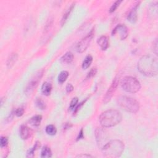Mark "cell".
<instances>
[{
  "label": "cell",
  "mask_w": 158,
  "mask_h": 158,
  "mask_svg": "<svg viewBox=\"0 0 158 158\" xmlns=\"http://www.w3.org/2000/svg\"><path fill=\"white\" fill-rule=\"evenodd\" d=\"M138 70L146 77L156 76L158 72L157 58L150 55L142 56L138 62Z\"/></svg>",
  "instance_id": "6da1fadb"
},
{
  "label": "cell",
  "mask_w": 158,
  "mask_h": 158,
  "mask_svg": "<svg viewBox=\"0 0 158 158\" xmlns=\"http://www.w3.org/2000/svg\"><path fill=\"white\" fill-rule=\"evenodd\" d=\"M122 120L120 112L116 109H109L101 113L99 120L101 126L104 128H110L118 125Z\"/></svg>",
  "instance_id": "7a4b0ae2"
},
{
  "label": "cell",
  "mask_w": 158,
  "mask_h": 158,
  "mask_svg": "<svg viewBox=\"0 0 158 158\" xmlns=\"http://www.w3.org/2000/svg\"><path fill=\"white\" fill-rule=\"evenodd\" d=\"M124 144L119 140H113L108 142L102 148V153L104 157H119L124 151Z\"/></svg>",
  "instance_id": "3957f363"
},
{
  "label": "cell",
  "mask_w": 158,
  "mask_h": 158,
  "mask_svg": "<svg viewBox=\"0 0 158 158\" xmlns=\"http://www.w3.org/2000/svg\"><path fill=\"white\" fill-rule=\"evenodd\" d=\"M118 106L130 113H136L140 109V104L134 98L127 96H120L117 99Z\"/></svg>",
  "instance_id": "277c9868"
},
{
  "label": "cell",
  "mask_w": 158,
  "mask_h": 158,
  "mask_svg": "<svg viewBox=\"0 0 158 158\" xmlns=\"http://www.w3.org/2000/svg\"><path fill=\"white\" fill-rule=\"evenodd\" d=\"M121 86L127 93H135L141 89V84L135 77L127 76L122 80Z\"/></svg>",
  "instance_id": "5b68a950"
},
{
  "label": "cell",
  "mask_w": 158,
  "mask_h": 158,
  "mask_svg": "<svg viewBox=\"0 0 158 158\" xmlns=\"http://www.w3.org/2000/svg\"><path fill=\"white\" fill-rule=\"evenodd\" d=\"M43 74L44 70L42 69L33 76V77L30 79L25 87V93L26 95H31V93L34 91V90H35V89L39 85V82L41 80V79L43 76Z\"/></svg>",
  "instance_id": "8992f818"
},
{
  "label": "cell",
  "mask_w": 158,
  "mask_h": 158,
  "mask_svg": "<svg viewBox=\"0 0 158 158\" xmlns=\"http://www.w3.org/2000/svg\"><path fill=\"white\" fill-rule=\"evenodd\" d=\"M95 36V29H93L87 35L83 38L77 45L76 46V51L79 53H82L89 46L92 39Z\"/></svg>",
  "instance_id": "52a82bcc"
},
{
  "label": "cell",
  "mask_w": 158,
  "mask_h": 158,
  "mask_svg": "<svg viewBox=\"0 0 158 158\" xmlns=\"http://www.w3.org/2000/svg\"><path fill=\"white\" fill-rule=\"evenodd\" d=\"M112 35L120 40H124L129 36V29L124 24H119L113 30Z\"/></svg>",
  "instance_id": "ba28073f"
},
{
  "label": "cell",
  "mask_w": 158,
  "mask_h": 158,
  "mask_svg": "<svg viewBox=\"0 0 158 158\" xmlns=\"http://www.w3.org/2000/svg\"><path fill=\"white\" fill-rule=\"evenodd\" d=\"M119 82H120V76L117 75L114 79L110 87L108 89L107 92L106 93V95H104L103 98V103L104 104H106L111 101L114 93L117 90V88L119 84Z\"/></svg>",
  "instance_id": "9c48e42d"
},
{
  "label": "cell",
  "mask_w": 158,
  "mask_h": 158,
  "mask_svg": "<svg viewBox=\"0 0 158 158\" xmlns=\"http://www.w3.org/2000/svg\"><path fill=\"white\" fill-rule=\"evenodd\" d=\"M95 138L98 147L102 148L108 142H106L108 140V135L106 131L104 130L102 128H97L95 130Z\"/></svg>",
  "instance_id": "30bf717a"
},
{
  "label": "cell",
  "mask_w": 158,
  "mask_h": 158,
  "mask_svg": "<svg viewBox=\"0 0 158 158\" xmlns=\"http://www.w3.org/2000/svg\"><path fill=\"white\" fill-rule=\"evenodd\" d=\"M140 3V2H136L133 8L130 10L129 14L127 15V20L132 24H135L137 21V9Z\"/></svg>",
  "instance_id": "8fae6325"
},
{
  "label": "cell",
  "mask_w": 158,
  "mask_h": 158,
  "mask_svg": "<svg viewBox=\"0 0 158 158\" xmlns=\"http://www.w3.org/2000/svg\"><path fill=\"white\" fill-rule=\"evenodd\" d=\"M97 43L99 46L100 48L103 51L106 50L108 47H109V40L108 38L106 36H101L100 37L98 40H97Z\"/></svg>",
  "instance_id": "7c38bea8"
},
{
  "label": "cell",
  "mask_w": 158,
  "mask_h": 158,
  "mask_svg": "<svg viewBox=\"0 0 158 158\" xmlns=\"http://www.w3.org/2000/svg\"><path fill=\"white\" fill-rule=\"evenodd\" d=\"M19 134L22 140H27L31 135V130L27 126H22L19 130Z\"/></svg>",
  "instance_id": "4fadbf2b"
},
{
  "label": "cell",
  "mask_w": 158,
  "mask_h": 158,
  "mask_svg": "<svg viewBox=\"0 0 158 158\" xmlns=\"http://www.w3.org/2000/svg\"><path fill=\"white\" fill-rule=\"evenodd\" d=\"M17 59H18V55L15 52H13V53L11 54L6 62L7 67L8 69H11L17 62Z\"/></svg>",
  "instance_id": "5bb4252c"
},
{
  "label": "cell",
  "mask_w": 158,
  "mask_h": 158,
  "mask_svg": "<svg viewBox=\"0 0 158 158\" xmlns=\"http://www.w3.org/2000/svg\"><path fill=\"white\" fill-rule=\"evenodd\" d=\"M52 90V85L50 83L45 82L42 86V93L45 96H49L50 95Z\"/></svg>",
  "instance_id": "9a60e30c"
},
{
  "label": "cell",
  "mask_w": 158,
  "mask_h": 158,
  "mask_svg": "<svg viewBox=\"0 0 158 158\" xmlns=\"http://www.w3.org/2000/svg\"><path fill=\"white\" fill-rule=\"evenodd\" d=\"M74 55L71 52H67L61 58V62L62 64H70L73 61Z\"/></svg>",
  "instance_id": "2e32d148"
},
{
  "label": "cell",
  "mask_w": 158,
  "mask_h": 158,
  "mask_svg": "<svg viewBox=\"0 0 158 158\" xmlns=\"http://www.w3.org/2000/svg\"><path fill=\"white\" fill-rule=\"evenodd\" d=\"M42 120V116L41 115H37L32 117L29 120L30 124L33 127H39Z\"/></svg>",
  "instance_id": "e0dca14e"
},
{
  "label": "cell",
  "mask_w": 158,
  "mask_h": 158,
  "mask_svg": "<svg viewBox=\"0 0 158 158\" xmlns=\"http://www.w3.org/2000/svg\"><path fill=\"white\" fill-rule=\"evenodd\" d=\"M74 6H75V3H72V4L71 5V6H70V7L69 8V9L66 11V12L64 13V14L63 15L61 21V26H63V25L65 24L66 21H67V19H68L69 16L70 15V14H71V12L72 11V10H73V9H74Z\"/></svg>",
  "instance_id": "ac0fdd59"
},
{
  "label": "cell",
  "mask_w": 158,
  "mask_h": 158,
  "mask_svg": "<svg viewBox=\"0 0 158 158\" xmlns=\"http://www.w3.org/2000/svg\"><path fill=\"white\" fill-rule=\"evenodd\" d=\"M93 57L91 55H88L85 57V59L83 60L82 64V67L83 70H86L88 68H89L90 65L92 64V62H93Z\"/></svg>",
  "instance_id": "d6986e66"
},
{
  "label": "cell",
  "mask_w": 158,
  "mask_h": 158,
  "mask_svg": "<svg viewBox=\"0 0 158 158\" xmlns=\"http://www.w3.org/2000/svg\"><path fill=\"white\" fill-rule=\"evenodd\" d=\"M52 156V152L51 149L48 146H43L42 149L41 151V157L42 158H47L51 157Z\"/></svg>",
  "instance_id": "ffe728a7"
},
{
  "label": "cell",
  "mask_w": 158,
  "mask_h": 158,
  "mask_svg": "<svg viewBox=\"0 0 158 158\" xmlns=\"http://www.w3.org/2000/svg\"><path fill=\"white\" fill-rule=\"evenodd\" d=\"M45 132L46 133L51 136L55 135L57 133V129L56 127L53 125H48L46 126L45 129Z\"/></svg>",
  "instance_id": "44dd1931"
},
{
  "label": "cell",
  "mask_w": 158,
  "mask_h": 158,
  "mask_svg": "<svg viewBox=\"0 0 158 158\" xmlns=\"http://www.w3.org/2000/svg\"><path fill=\"white\" fill-rule=\"evenodd\" d=\"M40 147V143L39 142H37L35 144L34 146L28 151V152L27 153V156H26L27 157H33L35 151L37 149H39Z\"/></svg>",
  "instance_id": "7402d4cb"
},
{
  "label": "cell",
  "mask_w": 158,
  "mask_h": 158,
  "mask_svg": "<svg viewBox=\"0 0 158 158\" xmlns=\"http://www.w3.org/2000/svg\"><path fill=\"white\" fill-rule=\"evenodd\" d=\"M69 77V72L66 71H62L58 76V82L61 84L64 83Z\"/></svg>",
  "instance_id": "603a6c76"
},
{
  "label": "cell",
  "mask_w": 158,
  "mask_h": 158,
  "mask_svg": "<svg viewBox=\"0 0 158 158\" xmlns=\"http://www.w3.org/2000/svg\"><path fill=\"white\" fill-rule=\"evenodd\" d=\"M35 104L37 107L40 110H45L46 108L45 101L42 98H37L35 101Z\"/></svg>",
  "instance_id": "cb8c5ba5"
},
{
  "label": "cell",
  "mask_w": 158,
  "mask_h": 158,
  "mask_svg": "<svg viewBox=\"0 0 158 158\" xmlns=\"http://www.w3.org/2000/svg\"><path fill=\"white\" fill-rule=\"evenodd\" d=\"M78 102H79V99L78 98L76 97V98H74L72 101H71V103H70V106H69V110L70 111H72V110H74L75 108H76V106H77L78 104Z\"/></svg>",
  "instance_id": "d4e9b609"
},
{
  "label": "cell",
  "mask_w": 158,
  "mask_h": 158,
  "mask_svg": "<svg viewBox=\"0 0 158 158\" xmlns=\"http://www.w3.org/2000/svg\"><path fill=\"white\" fill-rule=\"evenodd\" d=\"M8 145V138L6 136H2L0 140V146L2 148H6Z\"/></svg>",
  "instance_id": "484cf974"
},
{
  "label": "cell",
  "mask_w": 158,
  "mask_h": 158,
  "mask_svg": "<svg viewBox=\"0 0 158 158\" xmlns=\"http://www.w3.org/2000/svg\"><path fill=\"white\" fill-rule=\"evenodd\" d=\"M97 73V69L96 68H92L90 71L88 73L87 76H86V79H90L92 77H93L94 76H96Z\"/></svg>",
  "instance_id": "4316f807"
},
{
  "label": "cell",
  "mask_w": 158,
  "mask_h": 158,
  "mask_svg": "<svg viewBox=\"0 0 158 158\" xmlns=\"http://www.w3.org/2000/svg\"><path fill=\"white\" fill-rule=\"evenodd\" d=\"M122 2V1H116L112 6H111V7L110 8V9H109V12L111 13V12H114L116 9H117V8L119 7V6L120 5V4Z\"/></svg>",
  "instance_id": "83f0119b"
},
{
  "label": "cell",
  "mask_w": 158,
  "mask_h": 158,
  "mask_svg": "<svg viewBox=\"0 0 158 158\" xmlns=\"http://www.w3.org/2000/svg\"><path fill=\"white\" fill-rule=\"evenodd\" d=\"M24 113V109L22 108H17L14 111V114L17 117H21L22 116H23Z\"/></svg>",
  "instance_id": "f1b7e54d"
},
{
  "label": "cell",
  "mask_w": 158,
  "mask_h": 158,
  "mask_svg": "<svg viewBox=\"0 0 158 158\" xmlns=\"http://www.w3.org/2000/svg\"><path fill=\"white\" fill-rule=\"evenodd\" d=\"M66 90L67 93H71L74 90V86L71 83H68L66 86Z\"/></svg>",
  "instance_id": "f546056e"
},
{
  "label": "cell",
  "mask_w": 158,
  "mask_h": 158,
  "mask_svg": "<svg viewBox=\"0 0 158 158\" xmlns=\"http://www.w3.org/2000/svg\"><path fill=\"white\" fill-rule=\"evenodd\" d=\"M153 52L156 55H157V40L156 39L153 42Z\"/></svg>",
  "instance_id": "4dcf8cb0"
},
{
  "label": "cell",
  "mask_w": 158,
  "mask_h": 158,
  "mask_svg": "<svg viewBox=\"0 0 158 158\" xmlns=\"http://www.w3.org/2000/svg\"><path fill=\"white\" fill-rule=\"evenodd\" d=\"M84 138V135H83V130L82 129L80 131V132L79 133V135L77 137V141H79V140H80L82 139H83Z\"/></svg>",
  "instance_id": "1f68e13d"
},
{
  "label": "cell",
  "mask_w": 158,
  "mask_h": 158,
  "mask_svg": "<svg viewBox=\"0 0 158 158\" xmlns=\"http://www.w3.org/2000/svg\"><path fill=\"white\" fill-rule=\"evenodd\" d=\"M93 156L90 155V154H80V155H78L77 156V157H92Z\"/></svg>",
  "instance_id": "d6a6232c"
},
{
  "label": "cell",
  "mask_w": 158,
  "mask_h": 158,
  "mask_svg": "<svg viewBox=\"0 0 158 158\" xmlns=\"http://www.w3.org/2000/svg\"><path fill=\"white\" fill-rule=\"evenodd\" d=\"M72 127V125H71V124H66V125H65V127H64V129H69L70 127Z\"/></svg>",
  "instance_id": "836d02e7"
}]
</instances>
